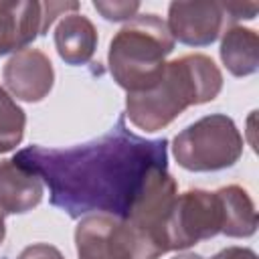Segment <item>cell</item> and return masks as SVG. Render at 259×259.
<instances>
[{
  "label": "cell",
  "instance_id": "1",
  "mask_svg": "<svg viewBox=\"0 0 259 259\" xmlns=\"http://www.w3.org/2000/svg\"><path fill=\"white\" fill-rule=\"evenodd\" d=\"M14 160L49 186L51 204L69 217L125 219L150 172L168 168V140L140 138L121 117L99 140L65 150L28 146Z\"/></svg>",
  "mask_w": 259,
  "mask_h": 259
},
{
  "label": "cell",
  "instance_id": "2",
  "mask_svg": "<svg viewBox=\"0 0 259 259\" xmlns=\"http://www.w3.org/2000/svg\"><path fill=\"white\" fill-rule=\"evenodd\" d=\"M223 89V75L206 55H184L166 63L158 83L142 93H127L125 115L144 132L172 123L186 107L212 101Z\"/></svg>",
  "mask_w": 259,
  "mask_h": 259
},
{
  "label": "cell",
  "instance_id": "3",
  "mask_svg": "<svg viewBox=\"0 0 259 259\" xmlns=\"http://www.w3.org/2000/svg\"><path fill=\"white\" fill-rule=\"evenodd\" d=\"M174 51V38L158 14H136L109 42L107 63L113 81L127 93L152 89Z\"/></svg>",
  "mask_w": 259,
  "mask_h": 259
},
{
  "label": "cell",
  "instance_id": "4",
  "mask_svg": "<svg viewBox=\"0 0 259 259\" xmlns=\"http://www.w3.org/2000/svg\"><path fill=\"white\" fill-rule=\"evenodd\" d=\"M176 162L190 172H214L233 166L243 154L235 121L223 113L204 115L174 138Z\"/></svg>",
  "mask_w": 259,
  "mask_h": 259
},
{
  "label": "cell",
  "instance_id": "5",
  "mask_svg": "<svg viewBox=\"0 0 259 259\" xmlns=\"http://www.w3.org/2000/svg\"><path fill=\"white\" fill-rule=\"evenodd\" d=\"M79 259H160L140 233L119 217L87 214L75 229Z\"/></svg>",
  "mask_w": 259,
  "mask_h": 259
},
{
  "label": "cell",
  "instance_id": "6",
  "mask_svg": "<svg viewBox=\"0 0 259 259\" xmlns=\"http://www.w3.org/2000/svg\"><path fill=\"white\" fill-rule=\"evenodd\" d=\"M178 196V186L168 168H156L146 178L125 221L162 257L168 253V219Z\"/></svg>",
  "mask_w": 259,
  "mask_h": 259
},
{
  "label": "cell",
  "instance_id": "7",
  "mask_svg": "<svg viewBox=\"0 0 259 259\" xmlns=\"http://www.w3.org/2000/svg\"><path fill=\"white\" fill-rule=\"evenodd\" d=\"M223 210L217 192L186 190L176 196L168 219V249H188L221 233Z\"/></svg>",
  "mask_w": 259,
  "mask_h": 259
},
{
  "label": "cell",
  "instance_id": "8",
  "mask_svg": "<svg viewBox=\"0 0 259 259\" xmlns=\"http://www.w3.org/2000/svg\"><path fill=\"white\" fill-rule=\"evenodd\" d=\"M225 20L221 2H172L168 6L166 26L174 40L190 47H206L219 38Z\"/></svg>",
  "mask_w": 259,
  "mask_h": 259
},
{
  "label": "cell",
  "instance_id": "9",
  "mask_svg": "<svg viewBox=\"0 0 259 259\" xmlns=\"http://www.w3.org/2000/svg\"><path fill=\"white\" fill-rule=\"evenodd\" d=\"M6 89L20 101L36 103L49 95L55 83L51 59L38 49H22L14 53L2 71Z\"/></svg>",
  "mask_w": 259,
  "mask_h": 259
},
{
  "label": "cell",
  "instance_id": "10",
  "mask_svg": "<svg viewBox=\"0 0 259 259\" xmlns=\"http://www.w3.org/2000/svg\"><path fill=\"white\" fill-rule=\"evenodd\" d=\"M49 30L45 2H0V57L22 51Z\"/></svg>",
  "mask_w": 259,
  "mask_h": 259
},
{
  "label": "cell",
  "instance_id": "11",
  "mask_svg": "<svg viewBox=\"0 0 259 259\" xmlns=\"http://www.w3.org/2000/svg\"><path fill=\"white\" fill-rule=\"evenodd\" d=\"M42 198V180L20 166L14 158L0 162V212L22 214Z\"/></svg>",
  "mask_w": 259,
  "mask_h": 259
},
{
  "label": "cell",
  "instance_id": "12",
  "mask_svg": "<svg viewBox=\"0 0 259 259\" xmlns=\"http://www.w3.org/2000/svg\"><path fill=\"white\" fill-rule=\"evenodd\" d=\"M55 47L67 65H85L97 49V30L83 14H67L55 28Z\"/></svg>",
  "mask_w": 259,
  "mask_h": 259
},
{
  "label": "cell",
  "instance_id": "13",
  "mask_svg": "<svg viewBox=\"0 0 259 259\" xmlns=\"http://www.w3.org/2000/svg\"><path fill=\"white\" fill-rule=\"evenodd\" d=\"M221 61L235 77H247L259 67V36L253 28L231 24L221 42Z\"/></svg>",
  "mask_w": 259,
  "mask_h": 259
},
{
  "label": "cell",
  "instance_id": "14",
  "mask_svg": "<svg viewBox=\"0 0 259 259\" xmlns=\"http://www.w3.org/2000/svg\"><path fill=\"white\" fill-rule=\"evenodd\" d=\"M217 196L223 210L221 233L227 237H251L257 229V212L249 192L243 186L229 184L219 188Z\"/></svg>",
  "mask_w": 259,
  "mask_h": 259
},
{
  "label": "cell",
  "instance_id": "15",
  "mask_svg": "<svg viewBox=\"0 0 259 259\" xmlns=\"http://www.w3.org/2000/svg\"><path fill=\"white\" fill-rule=\"evenodd\" d=\"M26 115L22 107L0 87V154L14 150L24 136Z\"/></svg>",
  "mask_w": 259,
  "mask_h": 259
},
{
  "label": "cell",
  "instance_id": "16",
  "mask_svg": "<svg viewBox=\"0 0 259 259\" xmlns=\"http://www.w3.org/2000/svg\"><path fill=\"white\" fill-rule=\"evenodd\" d=\"M93 8L105 18V20H132L138 10H140V2H103V0H95Z\"/></svg>",
  "mask_w": 259,
  "mask_h": 259
},
{
  "label": "cell",
  "instance_id": "17",
  "mask_svg": "<svg viewBox=\"0 0 259 259\" xmlns=\"http://www.w3.org/2000/svg\"><path fill=\"white\" fill-rule=\"evenodd\" d=\"M223 4V12H225V18L231 20L233 24L237 20H251L255 18L257 10H259V4L257 2H221Z\"/></svg>",
  "mask_w": 259,
  "mask_h": 259
},
{
  "label": "cell",
  "instance_id": "18",
  "mask_svg": "<svg viewBox=\"0 0 259 259\" xmlns=\"http://www.w3.org/2000/svg\"><path fill=\"white\" fill-rule=\"evenodd\" d=\"M16 259H65L63 253L49 243H34L20 251Z\"/></svg>",
  "mask_w": 259,
  "mask_h": 259
},
{
  "label": "cell",
  "instance_id": "19",
  "mask_svg": "<svg viewBox=\"0 0 259 259\" xmlns=\"http://www.w3.org/2000/svg\"><path fill=\"white\" fill-rule=\"evenodd\" d=\"M210 259H257V255L247 247H227L217 255H212Z\"/></svg>",
  "mask_w": 259,
  "mask_h": 259
},
{
  "label": "cell",
  "instance_id": "20",
  "mask_svg": "<svg viewBox=\"0 0 259 259\" xmlns=\"http://www.w3.org/2000/svg\"><path fill=\"white\" fill-rule=\"evenodd\" d=\"M4 237H6V227H4V214L0 212V245H2Z\"/></svg>",
  "mask_w": 259,
  "mask_h": 259
},
{
  "label": "cell",
  "instance_id": "21",
  "mask_svg": "<svg viewBox=\"0 0 259 259\" xmlns=\"http://www.w3.org/2000/svg\"><path fill=\"white\" fill-rule=\"evenodd\" d=\"M174 259H202V257L196 253H182V255H176Z\"/></svg>",
  "mask_w": 259,
  "mask_h": 259
}]
</instances>
